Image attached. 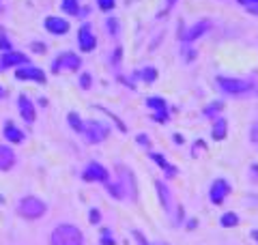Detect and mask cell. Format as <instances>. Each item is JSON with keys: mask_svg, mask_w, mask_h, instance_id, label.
<instances>
[{"mask_svg": "<svg viewBox=\"0 0 258 245\" xmlns=\"http://www.w3.org/2000/svg\"><path fill=\"white\" fill-rule=\"evenodd\" d=\"M140 76H142V80H147V82H155L157 80V71H155V67H147Z\"/></svg>", "mask_w": 258, "mask_h": 245, "instance_id": "cell-25", "label": "cell"}, {"mask_svg": "<svg viewBox=\"0 0 258 245\" xmlns=\"http://www.w3.org/2000/svg\"><path fill=\"white\" fill-rule=\"evenodd\" d=\"M3 97H5V86L0 84V99H3Z\"/></svg>", "mask_w": 258, "mask_h": 245, "instance_id": "cell-38", "label": "cell"}, {"mask_svg": "<svg viewBox=\"0 0 258 245\" xmlns=\"http://www.w3.org/2000/svg\"><path fill=\"white\" fill-rule=\"evenodd\" d=\"M176 3V0H168V5H174Z\"/></svg>", "mask_w": 258, "mask_h": 245, "instance_id": "cell-40", "label": "cell"}, {"mask_svg": "<svg viewBox=\"0 0 258 245\" xmlns=\"http://www.w3.org/2000/svg\"><path fill=\"white\" fill-rule=\"evenodd\" d=\"M217 84L224 93L228 95H245L254 88V84L249 80H241V78H226V76H220L217 78Z\"/></svg>", "mask_w": 258, "mask_h": 245, "instance_id": "cell-3", "label": "cell"}, {"mask_svg": "<svg viewBox=\"0 0 258 245\" xmlns=\"http://www.w3.org/2000/svg\"><path fill=\"white\" fill-rule=\"evenodd\" d=\"M120 172H118V176H120V190H123V196H129L134 202L138 200V183H136V176H134V172L132 170H127V168H123L120 166L118 168Z\"/></svg>", "mask_w": 258, "mask_h": 245, "instance_id": "cell-4", "label": "cell"}, {"mask_svg": "<svg viewBox=\"0 0 258 245\" xmlns=\"http://www.w3.org/2000/svg\"><path fill=\"white\" fill-rule=\"evenodd\" d=\"M252 236H254V239L258 241V230H254V232H252Z\"/></svg>", "mask_w": 258, "mask_h": 245, "instance_id": "cell-39", "label": "cell"}, {"mask_svg": "<svg viewBox=\"0 0 258 245\" xmlns=\"http://www.w3.org/2000/svg\"><path fill=\"white\" fill-rule=\"evenodd\" d=\"M97 5H99L101 11H110L114 7V0H97Z\"/></svg>", "mask_w": 258, "mask_h": 245, "instance_id": "cell-26", "label": "cell"}, {"mask_svg": "<svg viewBox=\"0 0 258 245\" xmlns=\"http://www.w3.org/2000/svg\"><path fill=\"white\" fill-rule=\"evenodd\" d=\"M172 138H174V142H176V144H183V142H185V140H183V136H181V134H174Z\"/></svg>", "mask_w": 258, "mask_h": 245, "instance_id": "cell-36", "label": "cell"}, {"mask_svg": "<svg viewBox=\"0 0 258 245\" xmlns=\"http://www.w3.org/2000/svg\"><path fill=\"white\" fill-rule=\"evenodd\" d=\"M252 140L258 144V125H254V129H252Z\"/></svg>", "mask_w": 258, "mask_h": 245, "instance_id": "cell-35", "label": "cell"}, {"mask_svg": "<svg viewBox=\"0 0 258 245\" xmlns=\"http://www.w3.org/2000/svg\"><path fill=\"white\" fill-rule=\"evenodd\" d=\"M230 194V185L226 178H215L211 183V190H209V198H211L213 204H222L224 198Z\"/></svg>", "mask_w": 258, "mask_h": 245, "instance_id": "cell-8", "label": "cell"}, {"mask_svg": "<svg viewBox=\"0 0 258 245\" xmlns=\"http://www.w3.org/2000/svg\"><path fill=\"white\" fill-rule=\"evenodd\" d=\"M50 243L52 245H84V236L80 228L71 224H60L58 228H54Z\"/></svg>", "mask_w": 258, "mask_h": 245, "instance_id": "cell-1", "label": "cell"}, {"mask_svg": "<svg viewBox=\"0 0 258 245\" xmlns=\"http://www.w3.org/2000/svg\"><path fill=\"white\" fill-rule=\"evenodd\" d=\"M3 132H5V138H7L9 142H13V144L24 142V134L20 132L18 127H15L13 120H7V122H5V129H3Z\"/></svg>", "mask_w": 258, "mask_h": 245, "instance_id": "cell-17", "label": "cell"}, {"mask_svg": "<svg viewBox=\"0 0 258 245\" xmlns=\"http://www.w3.org/2000/svg\"><path fill=\"white\" fill-rule=\"evenodd\" d=\"M78 43H80V50H82V52H91V50H95L97 39H95V35H93L91 24H84V26L78 30Z\"/></svg>", "mask_w": 258, "mask_h": 245, "instance_id": "cell-11", "label": "cell"}, {"mask_svg": "<svg viewBox=\"0 0 258 245\" xmlns=\"http://www.w3.org/2000/svg\"><path fill=\"white\" fill-rule=\"evenodd\" d=\"M62 11L69 13V15H78V13H80L78 0H62Z\"/></svg>", "mask_w": 258, "mask_h": 245, "instance_id": "cell-23", "label": "cell"}, {"mask_svg": "<svg viewBox=\"0 0 258 245\" xmlns=\"http://www.w3.org/2000/svg\"><path fill=\"white\" fill-rule=\"evenodd\" d=\"M196 219H189V222H187V228H189V230H194V228H196Z\"/></svg>", "mask_w": 258, "mask_h": 245, "instance_id": "cell-37", "label": "cell"}, {"mask_svg": "<svg viewBox=\"0 0 258 245\" xmlns=\"http://www.w3.org/2000/svg\"><path fill=\"white\" fill-rule=\"evenodd\" d=\"M18 108H20V114H22L24 120H26V122H35V105H32V101L28 99L26 95H20Z\"/></svg>", "mask_w": 258, "mask_h": 245, "instance_id": "cell-13", "label": "cell"}, {"mask_svg": "<svg viewBox=\"0 0 258 245\" xmlns=\"http://www.w3.org/2000/svg\"><path fill=\"white\" fill-rule=\"evenodd\" d=\"M80 65H82V60H80L78 54L64 52V54H60L58 58L52 63V71H54V73H58V71H78Z\"/></svg>", "mask_w": 258, "mask_h": 245, "instance_id": "cell-5", "label": "cell"}, {"mask_svg": "<svg viewBox=\"0 0 258 245\" xmlns=\"http://www.w3.org/2000/svg\"><path fill=\"white\" fill-rule=\"evenodd\" d=\"M15 65H28V56L22 52H5L3 54V67H15Z\"/></svg>", "mask_w": 258, "mask_h": 245, "instance_id": "cell-14", "label": "cell"}, {"mask_svg": "<svg viewBox=\"0 0 258 245\" xmlns=\"http://www.w3.org/2000/svg\"><path fill=\"white\" fill-rule=\"evenodd\" d=\"M108 28H110V32H112V35H116V32H118V24H116V20H108Z\"/></svg>", "mask_w": 258, "mask_h": 245, "instance_id": "cell-32", "label": "cell"}, {"mask_svg": "<svg viewBox=\"0 0 258 245\" xmlns=\"http://www.w3.org/2000/svg\"><path fill=\"white\" fill-rule=\"evenodd\" d=\"M82 136L86 138L88 144H99V142H103L108 138V129L103 125H99V122L91 120V122H86V125H84Z\"/></svg>", "mask_w": 258, "mask_h": 245, "instance_id": "cell-6", "label": "cell"}, {"mask_svg": "<svg viewBox=\"0 0 258 245\" xmlns=\"http://www.w3.org/2000/svg\"><path fill=\"white\" fill-rule=\"evenodd\" d=\"M220 224H222L224 228H235V226H239V215H237V213H232V211H228V213H224V215H222Z\"/></svg>", "mask_w": 258, "mask_h": 245, "instance_id": "cell-22", "label": "cell"}, {"mask_svg": "<svg viewBox=\"0 0 258 245\" xmlns=\"http://www.w3.org/2000/svg\"><path fill=\"white\" fill-rule=\"evenodd\" d=\"M15 163V153L9 149V146L0 144V172H7V170H11Z\"/></svg>", "mask_w": 258, "mask_h": 245, "instance_id": "cell-15", "label": "cell"}, {"mask_svg": "<svg viewBox=\"0 0 258 245\" xmlns=\"http://www.w3.org/2000/svg\"><path fill=\"white\" fill-rule=\"evenodd\" d=\"M138 142H140V144H144V146H151V142H149V138H147V136H144V134H140V136H138Z\"/></svg>", "mask_w": 258, "mask_h": 245, "instance_id": "cell-33", "label": "cell"}, {"mask_svg": "<svg viewBox=\"0 0 258 245\" xmlns=\"http://www.w3.org/2000/svg\"><path fill=\"white\" fill-rule=\"evenodd\" d=\"M15 78L18 80H35V82H39V84H45V80H47L43 69L35 67V65H24L22 69L15 71Z\"/></svg>", "mask_w": 258, "mask_h": 245, "instance_id": "cell-10", "label": "cell"}, {"mask_svg": "<svg viewBox=\"0 0 258 245\" xmlns=\"http://www.w3.org/2000/svg\"><path fill=\"white\" fill-rule=\"evenodd\" d=\"M155 187H157V196H159L161 207H164L166 213H170L172 211V196H170V192H168V187L161 181H155Z\"/></svg>", "mask_w": 258, "mask_h": 245, "instance_id": "cell-16", "label": "cell"}, {"mask_svg": "<svg viewBox=\"0 0 258 245\" xmlns=\"http://www.w3.org/2000/svg\"><path fill=\"white\" fill-rule=\"evenodd\" d=\"M243 7H254V5H258V0H239Z\"/></svg>", "mask_w": 258, "mask_h": 245, "instance_id": "cell-34", "label": "cell"}, {"mask_svg": "<svg viewBox=\"0 0 258 245\" xmlns=\"http://www.w3.org/2000/svg\"><path fill=\"white\" fill-rule=\"evenodd\" d=\"M151 157H153V161H155L157 163V166L161 168V170H164V172H166V176L168 178H172L174 174H176V168L172 166V163H168L164 157H161V155L159 153H151Z\"/></svg>", "mask_w": 258, "mask_h": 245, "instance_id": "cell-20", "label": "cell"}, {"mask_svg": "<svg viewBox=\"0 0 258 245\" xmlns=\"http://www.w3.org/2000/svg\"><path fill=\"white\" fill-rule=\"evenodd\" d=\"M134 239H136V243H138V245H149L147 236H144L140 230H134Z\"/></svg>", "mask_w": 258, "mask_h": 245, "instance_id": "cell-28", "label": "cell"}, {"mask_svg": "<svg viewBox=\"0 0 258 245\" xmlns=\"http://www.w3.org/2000/svg\"><path fill=\"white\" fill-rule=\"evenodd\" d=\"M209 28H211V22H207V20H205V22L196 24V26H191V28H189V32H187V35H185L183 39H185V41H196L198 37H203Z\"/></svg>", "mask_w": 258, "mask_h": 245, "instance_id": "cell-18", "label": "cell"}, {"mask_svg": "<svg viewBox=\"0 0 258 245\" xmlns=\"http://www.w3.org/2000/svg\"><path fill=\"white\" fill-rule=\"evenodd\" d=\"M88 217H91V222L93 224H99V219H101V213H99V211H91V213H88Z\"/></svg>", "mask_w": 258, "mask_h": 245, "instance_id": "cell-31", "label": "cell"}, {"mask_svg": "<svg viewBox=\"0 0 258 245\" xmlns=\"http://www.w3.org/2000/svg\"><path fill=\"white\" fill-rule=\"evenodd\" d=\"M226 134H228V122H226V118H215L213 122V129H211V136H213V140H224Z\"/></svg>", "mask_w": 258, "mask_h": 245, "instance_id": "cell-19", "label": "cell"}, {"mask_svg": "<svg viewBox=\"0 0 258 245\" xmlns=\"http://www.w3.org/2000/svg\"><path fill=\"white\" fill-rule=\"evenodd\" d=\"M67 120H69V125H71V129H74V132L82 134L84 122H82V116H80L78 112H69V114H67Z\"/></svg>", "mask_w": 258, "mask_h": 245, "instance_id": "cell-21", "label": "cell"}, {"mask_svg": "<svg viewBox=\"0 0 258 245\" xmlns=\"http://www.w3.org/2000/svg\"><path fill=\"white\" fill-rule=\"evenodd\" d=\"M18 213L26 219H39L45 213V202L35 198V196H26V198H22L18 204Z\"/></svg>", "mask_w": 258, "mask_h": 245, "instance_id": "cell-2", "label": "cell"}, {"mask_svg": "<svg viewBox=\"0 0 258 245\" xmlns=\"http://www.w3.org/2000/svg\"><path fill=\"white\" fill-rule=\"evenodd\" d=\"M224 108V103L222 101H215L213 105H211V108H207V114H213V112H220Z\"/></svg>", "mask_w": 258, "mask_h": 245, "instance_id": "cell-30", "label": "cell"}, {"mask_svg": "<svg viewBox=\"0 0 258 245\" xmlns=\"http://www.w3.org/2000/svg\"><path fill=\"white\" fill-rule=\"evenodd\" d=\"M108 176H110V172L101 166V163H97V161H91L84 168V172H82L84 181H91V183H106Z\"/></svg>", "mask_w": 258, "mask_h": 245, "instance_id": "cell-7", "label": "cell"}, {"mask_svg": "<svg viewBox=\"0 0 258 245\" xmlns=\"http://www.w3.org/2000/svg\"><path fill=\"white\" fill-rule=\"evenodd\" d=\"M101 245H116L114 236H112V232L108 230V228H103L101 230Z\"/></svg>", "mask_w": 258, "mask_h": 245, "instance_id": "cell-24", "label": "cell"}, {"mask_svg": "<svg viewBox=\"0 0 258 245\" xmlns=\"http://www.w3.org/2000/svg\"><path fill=\"white\" fill-rule=\"evenodd\" d=\"M45 28L50 35H56V37H62L69 32V22L62 20V18H56V15H50V18L45 20Z\"/></svg>", "mask_w": 258, "mask_h": 245, "instance_id": "cell-12", "label": "cell"}, {"mask_svg": "<svg viewBox=\"0 0 258 245\" xmlns=\"http://www.w3.org/2000/svg\"><path fill=\"white\" fill-rule=\"evenodd\" d=\"M147 108L155 110V114H153V120L168 122V103H166V99H161V97H149V99H147Z\"/></svg>", "mask_w": 258, "mask_h": 245, "instance_id": "cell-9", "label": "cell"}, {"mask_svg": "<svg viewBox=\"0 0 258 245\" xmlns=\"http://www.w3.org/2000/svg\"><path fill=\"white\" fill-rule=\"evenodd\" d=\"M80 84H82L84 91H88V88H91V76H88V73H84V76L80 78Z\"/></svg>", "mask_w": 258, "mask_h": 245, "instance_id": "cell-29", "label": "cell"}, {"mask_svg": "<svg viewBox=\"0 0 258 245\" xmlns=\"http://www.w3.org/2000/svg\"><path fill=\"white\" fill-rule=\"evenodd\" d=\"M108 192L114 196V198H125L123 192H120V185H108Z\"/></svg>", "mask_w": 258, "mask_h": 245, "instance_id": "cell-27", "label": "cell"}]
</instances>
